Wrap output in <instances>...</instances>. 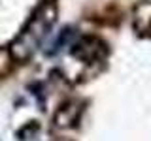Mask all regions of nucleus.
<instances>
[{"label":"nucleus","mask_w":151,"mask_h":141,"mask_svg":"<svg viewBox=\"0 0 151 141\" xmlns=\"http://www.w3.org/2000/svg\"><path fill=\"white\" fill-rule=\"evenodd\" d=\"M100 51H106V45H104L100 40L91 38V36L83 38L79 43H76L72 47V55L79 60H85V62H89V60H98L100 58Z\"/></svg>","instance_id":"f257e3e1"}]
</instances>
